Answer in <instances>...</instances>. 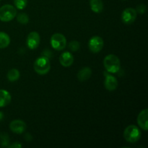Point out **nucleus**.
Returning <instances> with one entry per match:
<instances>
[{"label": "nucleus", "mask_w": 148, "mask_h": 148, "mask_svg": "<svg viewBox=\"0 0 148 148\" xmlns=\"http://www.w3.org/2000/svg\"><path fill=\"white\" fill-rule=\"evenodd\" d=\"M103 65L107 72L115 74L119 71L121 62L117 56L114 54H108L104 59Z\"/></svg>", "instance_id": "f257e3e1"}, {"label": "nucleus", "mask_w": 148, "mask_h": 148, "mask_svg": "<svg viewBox=\"0 0 148 148\" xmlns=\"http://www.w3.org/2000/svg\"><path fill=\"white\" fill-rule=\"evenodd\" d=\"M124 138L130 143H135L141 138V132L136 125L128 126L124 131Z\"/></svg>", "instance_id": "f03ea898"}, {"label": "nucleus", "mask_w": 148, "mask_h": 148, "mask_svg": "<svg viewBox=\"0 0 148 148\" xmlns=\"http://www.w3.org/2000/svg\"><path fill=\"white\" fill-rule=\"evenodd\" d=\"M51 69V64L49 58L44 56L38 58L34 63V70L40 75H46Z\"/></svg>", "instance_id": "7ed1b4c3"}, {"label": "nucleus", "mask_w": 148, "mask_h": 148, "mask_svg": "<svg viewBox=\"0 0 148 148\" xmlns=\"http://www.w3.org/2000/svg\"><path fill=\"white\" fill-rule=\"evenodd\" d=\"M17 16L15 7L11 4H5L0 7V20L2 22H10Z\"/></svg>", "instance_id": "20e7f679"}, {"label": "nucleus", "mask_w": 148, "mask_h": 148, "mask_svg": "<svg viewBox=\"0 0 148 148\" xmlns=\"http://www.w3.org/2000/svg\"><path fill=\"white\" fill-rule=\"evenodd\" d=\"M51 45L56 51H62L66 48V39L62 33H54L51 38Z\"/></svg>", "instance_id": "39448f33"}, {"label": "nucleus", "mask_w": 148, "mask_h": 148, "mask_svg": "<svg viewBox=\"0 0 148 148\" xmlns=\"http://www.w3.org/2000/svg\"><path fill=\"white\" fill-rule=\"evenodd\" d=\"M104 46V41L100 36H93L88 42V47L91 52L94 53H98L103 49Z\"/></svg>", "instance_id": "423d86ee"}, {"label": "nucleus", "mask_w": 148, "mask_h": 148, "mask_svg": "<svg viewBox=\"0 0 148 148\" xmlns=\"http://www.w3.org/2000/svg\"><path fill=\"white\" fill-rule=\"evenodd\" d=\"M137 18V12L132 7H128L122 12L121 20L125 24L130 25L134 23Z\"/></svg>", "instance_id": "0eeeda50"}, {"label": "nucleus", "mask_w": 148, "mask_h": 148, "mask_svg": "<svg viewBox=\"0 0 148 148\" xmlns=\"http://www.w3.org/2000/svg\"><path fill=\"white\" fill-rule=\"evenodd\" d=\"M40 41V38L39 33L36 31H33L29 33L27 36L26 43H27V46L29 49L34 50L38 47Z\"/></svg>", "instance_id": "6e6552de"}, {"label": "nucleus", "mask_w": 148, "mask_h": 148, "mask_svg": "<svg viewBox=\"0 0 148 148\" xmlns=\"http://www.w3.org/2000/svg\"><path fill=\"white\" fill-rule=\"evenodd\" d=\"M26 128H27V125H26L25 122L20 119L14 120L10 124V130L13 133L17 134H23L26 130Z\"/></svg>", "instance_id": "1a4fd4ad"}, {"label": "nucleus", "mask_w": 148, "mask_h": 148, "mask_svg": "<svg viewBox=\"0 0 148 148\" xmlns=\"http://www.w3.org/2000/svg\"><path fill=\"white\" fill-rule=\"evenodd\" d=\"M148 110L147 108L143 110L140 112L137 116V123L138 125L144 131H147L148 130Z\"/></svg>", "instance_id": "9d476101"}, {"label": "nucleus", "mask_w": 148, "mask_h": 148, "mask_svg": "<svg viewBox=\"0 0 148 148\" xmlns=\"http://www.w3.org/2000/svg\"><path fill=\"white\" fill-rule=\"evenodd\" d=\"M59 62L64 67H69L73 64L74 57L70 52L65 51L59 56Z\"/></svg>", "instance_id": "9b49d317"}, {"label": "nucleus", "mask_w": 148, "mask_h": 148, "mask_svg": "<svg viewBox=\"0 0 148 148\" xmlns=\"http://www.w3.org/2000/svg\"><path fill=\"white\" fill-rule=\"evenodd\" d=\"M104 85H105V88L107 90L114 91L118 87V80L113 75H108L106 77Z\"/></svg>", "instance_id": "f8f14e48"}, {"label": "nucleus", "mask_w": 148, "mask_h": 148, "mask_svg": "<svg viewBox=\"0 0 148 148\" xmlns=\"http://www.w3.org/2000/svg\"><path fill=\"white\" fill-rule=\"evenodd\" d=\"M11 95L6 90H0V108L7 106L11 102Z\"/></svg>", "instance_id": "ddd939ff"}, {"label": "nucleus", "mask_w": 148, "mask_h": 148, "mask_svg": "<svg viewBox=\"0 0 148 148\" xmlns=\"http://www.w3.org/2000/svg\"><path fill=\"white\" fill-rule=\"evenodd\" d=\"M92 75V70L88 66L82 68L77 73V79L81 82H84L89 79Z\"/></svg>", "instance_id": "4468645a"}, {"label": "nucleus", "mask_w": 148, "mask_h": 148, "mask_svg": "<svg viewBox=\"0 0 148 148\" xmlns=\"http://www.w3.org/2000/svg\"><path fill=\"white\" fill-rule=\"evenodd\" d=\"M90 6L92 11L95 13H101L103 10L102 0H90Z\"/></svg>", "instance_id": "2eb2a0df"}, {"label": "nucleus", "mask_w": 148, "mask_h": 148, "mask_svg": "<svg viewBox=\"0 0 148 148\" xmlns=\"http://www.w3.org/2000/svg\"><path fill=\"white\" fill-rule=\"evenodd\" d=\"M10 43V38L4 32H0V49L7 48Z\"/></svg>", "instance_id": "dca6fc26"}, {"label": "nucleus", "mask_w": 148, "mask_h": 148, "mask_svg": "<svg viewBox=\"0 0 148 148\" xmlns=\"http://www.w3.org/2000/svg\"><path fill=\"white\" fill-rule=\"evenodd\" d=\"M20 74L18 69H12L7 73V79L10 82H15V81L18 80L20 78Z\"/></svg>", "instance_id": "f3484780"}, {"label": "nucleus", "mask_w": 148, "mask_h": 148, "mask_svg": "<svg viewBox=\"0 0 148 148\" xmlns=\"http://www.w3.org/2000/svg\"><path fill=\"white\" fill-rule=\"evenodd\" d=\"M9 143H10V139H9L8 135L6 133H1L0 134V144L3 147H8Z\"/></svg>", "instance_id": "a211bd4d"}, {"label": "nucleus", "mask_w": 148, "mask_h": 148, "mask_svg": "<svg viewBox=\"0 0 148 148\" xmlns=\"http://www.w3.org/2000/svg\"><path fill=\"white\" fill-rule=\"evenodd\" d=\"M17 20L18 21V23L23 25H25L27 23H28L29 17L26 13H20V14H18V15H17Z\"/></svg>", "instance_id": "6ab92c4d"}, {"label": "nucleus", "mask_w": 148, "mask_h": 148, "mask_svg": "<svg viewBox=\"0 0 148 148\" xmlns=\"http://www.w3.org/2000/svg\"><path fill=\"white\" fill-rule=\"evenodd\" d=\"M14 4L16 9L23 10L27 6V0H14Z\"/></svg>", "instance_id": "aec40b11"}, {"label": "nucleus", "mask_w": 148, "mask_h": 148, "mask_svg": "<svg viewBox=\"0 0 148 148\" xmlns=\"http://www.w3.org/2000/svg\"><path fill=\"white\" fill-rule=\"evenodd\" d=\"M79 43L76 40H73V41H71L69 44V49H70L72 51H77V50H79Z\"/></svg>", "instance_id": "412c9836"}, {"label": "nucleus", "mask_w": 148, "mask_h": 148, "mask_svg": "<svg viewBox=\"0 0 148 148\" xmlns=\"http://www.w3.org/2000/svg\"><path fill=\"white\" fill-rule=\"evenodd\" d=\"M136 12L140 13V14H144V13L146 12V6L143 4H140V5H138L137 7Z\"/></svg>", "instance_id": "4be33fe9"}, {"label": "nucleus", "mask_w": 148, "mask_h": 148, "mask_svg": "<svg viewBox=\"0 0 148 148\" xmlns=\"http://www.w3.org/2000/svg\"><path fill=\"white\" fill-rule=\"evenodd\" d=\"M23 147V145H22L21 144H20L19 143H14V144H12V145H9L8 147H17V148H20V147Z\"/></svg>", "instance_id": "5701e85b"}, {"label": "nucleus", "mask_w": 148, "mask_h": 148, "mask_svg": "<svg viewBox=\"0 0 148 148\" xmlns=\"http://www.w3.org/2000/svg\"><path fill=\"white\" fill-rule=\"evenodd\" d=\"M4 114H3V112H1V111H0V121H1V120L4 119Z\"/></svg>", "instance_id": "b1692460"}]
</instances>
